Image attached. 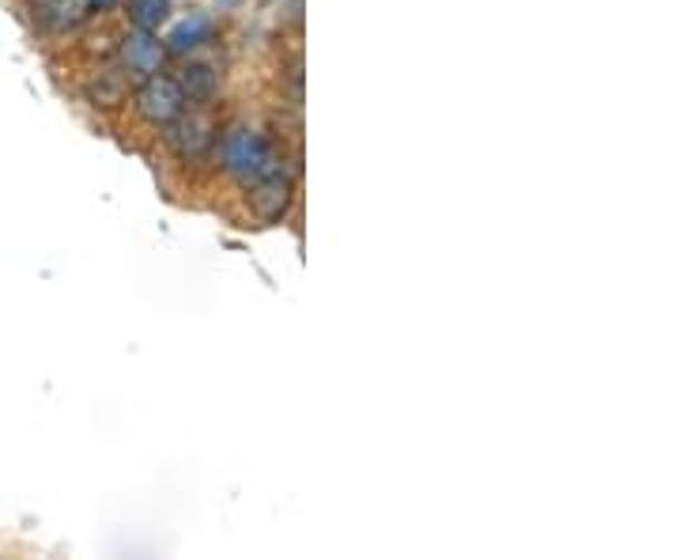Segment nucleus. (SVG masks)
I'll list each match as a JSON object with an SVG mask.
<instances>
[{"label":"nucleus","mask_w":680,"mask_h":560,"mask_svg":"<svg viewBox=\"0 0 680 560\" xmlns=\"http://www.w3.org/2000/svg\"><path fill=\"white\" fill-rule=\"evenodd\" d=\"M27 8H31L35 27L46 35H69L91 16L88 0H27Z\"/></svg>","instance_id":"obj_6"},{"label":"nucleus","mask_w":680,"mask_h":560,"mask_svg":"<svg viewBox=\"0 0 680 560\" xmlns=\"http://www.w3.org/2000/svg\"><path fill=\"white\" fill-rule=\"evenodd\" d=\"M170 12H175V4L170 0H126V16L132 27H140V31H156L167 23Z\"/></svg>","instance_id":"obj_10"},{"label":"nucleus","mask_w":680,"mask_h":560,"mask_svg":"<svg viewBox=\"0 0 680 560\" xmlns=\"http://www.w3.org/2000/svg\"><path fill=\"white\" fill-rule=\"evenodd\" d=\"M132 107L148 126L162 129L167 121H175L181 110H186V95L178 91L175 76H144L137 83V91H132Z\"/></svg>","instance_id":"obj_3"},{"label":"nucleus","mask_w":680,"mask_h":560,"mask_svg":"<svg viewBox=\"0 0 680 560\" xmlns=\"http://www.w3.org/2000/svg\"><path fill=\"white\" fill-rule=\"evenodd\" d=\"M175 83L186 95V107H208L219 95V72L213 61H186L175 76Z\"/></svg>","instance_id":"obj_7"},{"label":"nucleus","mask_w":680,"mask_h":560,"mask_svg":"<svg viewBox=\"0 0 680 560\" xmlns=\"http://www.w3.org/2000/svg\"><path fill=\"white\" fill-rule=\"evenodd\" d=\"M162 140L167 148L175 151L181 164H200L216 151V121L208 114H197V110H181L175 121L162 126Z\"/></svg>","instance_id":"obj_2"},{"label":"nucleus","mask_w":680,"mask_h":560,"mask_svg":"<svg viewBox=\"0 0 680 560\" xmlns=\"http://www.w3.org/2000/svg\"><path fill=\"white\" fill-rule=\"evenodd\" d=\"M250 189V208L254 216L262 224H280L287 216V208L295 202V175L287 170L284 164L269 170L265 178H257V183L246 186Z\"/></svg>","instance_id":"obj_4"},{"label":"nucleus","mask_w":680,"mask_h":560,"mask_svg":"<svg viewBox=\"0 0 680 560\" xmlns=\"http://www.w3.org/2000/svg\"><path fill=\"white\" fill-rule=\"evenodd\" d=\"M126 95H129V72H126V69H107V72H99V80H95L91 88H88L91 107H99V110L121 107V102H126Z\"/></svg>","instance_id":"obj_9"},{"label":"nucleus","mask_w":680,"mask_h":560,"mask_svg":"<svg viewBox=\"0 0 680 560\" xmlns=\"http://www.w3.org/2000/svg\"><path fill=\"white\" fill-rule=\"evenodd\" d=\"M162 61H167V46L159 42L156 31H140V27H132V31L118 42V65L129 76H137V80L162 72Z\"/></svg>","instance_id":"obj_5"},{"label":"nucleus","mask_w":680,"mask_h":560,"mask_svg":"<svg viewBox=\"0 0 680 560\" xmlns=\"http://www.w3.org/2000/svg\"><path fill=\"white\" fill-rule=\"evenodd\" d=\"M121 0H88V12H95V16H107V12H114V8H118Z\"/></svg>","instance_id":"obj_11"},{"label":"nucleus","mask_w":680,"mask_h":560,"mask_svg":"<svg viewBox=\"0 0 680 560\" xmlns=\"http://www.w3.org/2000/svg\"><path fill=\"white\" fill-rule=\"evenodd\" d=\"M216 145H219V164H224V170L238 186H250L284 164L280 151L269 145V137L250 126H231L224 132V140H216Z\"/></svg>","instance_id":"obj_1"},{"label":"nucleus","mask_w":680,"mask_h":560,"mask_svg":"<svg viewBox=\"0 0 680 560\" xmlns=\"http://www.w3.org/2000/svg\"><path fill=\"white\" fill-rule=\"evenodd\" d=\"M219 4H227V8H231V4H238V0H219Z\"/></svg>","instance_id":"obj_12"},{"label":"nucleus","mask_w":680,"mask_h":560,"mask_svg":"<svg viewBox=\"0 0 680 560\" xmlns=\"http://www.w3.org/2000/svg\"><path fill=\"white\" fill-rule=\"evenodd\" d=\"M213 35H216V23H213V16L208 12H189L186 19H178L175 27H170V35H167V53H194L200 50V46H208L213 42Z\"/></svg>","instance_id":"obj_8"}]
</instances>
